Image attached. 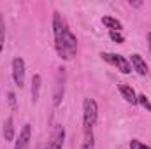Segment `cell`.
Returning a JSON list of instances; mask_svg holds the SVG:
<instances>
[{
	"label": "cell",
	"instance_id": "cell-1",
	"mask_svg": "<svg viewBox=\"0 0 151 149\" xmlns=\"http://www.w3.org/2000/svg\"><path fill=\"white\" fill-rule=\"evenodd\" d=\"M53 34H55V47L58 56L65 62L74 60L77 54V39L69 30L58 11L53 12Z\"/></svg>",
	"mask_w": 151,
	"mask_h": 149
},
{
	"label": "cell",
	"instance_id": "cell-2",
	"mask_svg": "<svg viewBox=\"0 0 151 149\" xmlns=\"http://www.w3.org/2000/svg\"><path fill=\"white\" fill-rule=\"evenodd\" d=\"M99 119V105L93 98H84L83 102V126H84V133L86 132H93V126Z\"/></svg>",
	"mask_w": 151,
	"mask_h": 149
},
{
	"label": "cell",
	"instance_id": "cell-3",
	"mask_svg": "<svg viewBox=\"0 0 151 149\" xmlns=\"http://www.w3.org/2000/svg\"><path fill=\"white\" fill-rule=\"evenodd\" d=\"M102 60H106L107 63H111L113 67H116L121 74H130L132 72V65L130 62L123 56V54H116V53H100Z\"/></svg>",
	"mask_w": 151,
	"mask_h": 149
},
{
	"label": "cell",
	"instance_id": "cell-4",
	"mask_svg": "<svg viewBox=\"0 0 151 149\" xmlns=\"http://www.w3.org/2000/svg\"><path fill=\"white\" fill-rule=\"evenodd\" d=\"M65 81H67L65 69L60 67L58 69V74H56V81H55V91H53V104L55 105H60L62 100H63V95H65Z\"/></svg>",
	"mask_w": 151,
	"mask_h": 149
},
{
	"label": "cell",
	"instance_id": "cell-5",
	"mask_svg": "<svg viewBox=\"0 0 151 149\" xmlns=\"http://www.w3.org/2000/svg\"><path fill=\"white\" fill-rule=\"evenodd\" d=\"M25 75H27V65H25V60L21 56H16L12 60V79H14V84L18 88H23L25 86Z\"/></svg>",
	"mask_w": 151,
	"mask_h": 149
},
{
	"label": "cell",
	"instance_id": "cell-6",
	"mask_svg": "<svg viewBox=\"0 0 151 149\" xmlns=\"http://www.w3.org/2000/svg\"><path fill=\"white\" fill-rule=\"evenodd\" d=\"M63 140H65V128L62 125H56L51 132V137L46 144L44 149H62L63 148Z\"/></svg>",
	"mask_w": 151,
	"mask_h": 149
},
{
	"label": "cell",
	"instance_id": "cell-7",
	"mask_svg": "<svg viewBox=\"0 0 151 149\" xmlns=\"http://www.w3.org/2000/svg\"><path fill=\"white\" fill-rule=\"evenodd\" d=\"M30 139H32V125L30 123H25L23 128L19 130V135L18 139L14 140V149H28L30 146Z\"/></svg>",
	"mask_w": 151,
	"mask_h": 149
},
{
	"label": "cell",
	"instance_id": "cell-8",
	"mask_svg": "<svg viewBox=\"0 0 151 149\" xmlns=\"http://www.w3.org/2000/svg\"><path fill=\"white\" fill-rule=\"evenodd\" d=\"M130 65H132V70H135L139 75H146L148 74V63H146V60L141 56V54H132L130 56Z\"/></svg>",
	"mask_w": 151,
	"mask_h": 149
},
{
	"label": "cell",
	"instance_id": "cell-9",
	"mask_svg": "<svg viewBox=\"0 0 151 149\" xmlns=\"http://www.w3.org/2000/svg\"><path fill=\"white\" fill-rule=\"evenodd\" d=\"M118 90H119L121 97L125 98V102H128V104H132V105L137 104V95H135V91H134L132 86H128V84H119Z\"/></svg>",
	"mask_w": 151,
	"mask_h": 149
},
{
	"label": "cell",
	"instance_id": "cell-10",
	"mask_svg": "<svg viewBox=\"0 0 151 149\" xmlns=\"http://www.w3.org/2000/svg\"><path fill=\"white\" fill-rule=\"evenodd\" d=\"M14 135H16V130H14V117L9 116L5 121H4V139L7 142H12L14 140Z\"/></svg>",
	"mask_w": 151,
	"mask_h": 149
},
{
	"label": "cell",
	"instance_id": "cell-11",
	"mask_svg": "<svg viewBox=\"0 0 151 149\" xmlns=\"http://www.w3.org/2000/svg\"><path fill=\"white\" fill-rule=\"evenodd\" d=\"M102 25L106 28H109V32H121V28H123L121 21H118L113 16H104L102 18Z\"/></svg>",
	"mask_w": 151,
	"mask_h": 149
},
{
	"label": "cell",
	"instance_id": "cell-12",
	"mask_svg": "<svg viewBox=\"0 0 151 149\" xmlns=\"http://www.w3.org/2000/svg\"><path fill=\"white\" fill-rule=\"evenodd\" d=\"M40 86H42V77H40V74H34V77H32V102L34 104L39 100Z\"/></svg>",
	"mask_w": 151,
	"mask_h": 149
},
{
	"label": "cell",
	"instance_id": "cell-13",
	"mask_svg": "<svg viewBox=\"0 0 151 149\" xmlns=\"http://www.w3.org/2000/svg\"><path fill=\"white\" fill-rule=\"evenodd\" d=\"M79 149H95V137H93V132H86L84 133V140L81 144Z\"/></svg>",
	"mask_w": 151,
	"mask_h": 149
},
{
	"label": "cell",
	"instance_id": "cell-14",
	"mask_svg": "<svg viewBox=\"0 0 151 149\" xmlns=\"http://www.w3.org/2000/svg\"><path fill=\"white\" fill-rule=\"evenodd\" d=\"M4 42H5V23H4V18H2V14H0V56H2Z\"/></svg>",
	"mask_w": 151,
	"mask_h": 149
},
{
	"label": "cell",
	"instance_id": "cell-15",
	"mask_svg": "<svg viewBox=\"0 0 151 149\" xmlns=\"http://www.w3.org/2000/svg\"><path fill=\"white\" fill-rule=\"evenodd\" d=\"M137 104H141L146 111L151 112V102H150V98H148L146 95H137Z\"/></svg>",
	"mask_w": 151,
	"mask_h": 149
},
{
	"label": "cell",
	"instance_id": "cell-16",
	"mask_svg": "<svg viewBox=\"0 0 151 149\" xmlns=\"http://www.w3.org/2000/svg\"><path fill=\"white\" fill-rule=\"evenodd\" d=\"M128 148L130 149H151V146L144 144V142H141V140H137V139H132L130 144H128Z\"/></svg>",
	"mask_w": 151,
	"mask_h": 149
},
{
	"label": "cell",
	"instance_id": "cell-17",
	"mask_svg": "<svg viewBox=\"0 0 151 149\" xmlns=\"http://www.w3.org/2000/svg\"><path fill=\"white\" fill-rule=\"evenodd\" d=\"M109 39L113 42H116V44H123L125 42V35L121 32H109Z\"/></svg>",
	"mask_w": 151,
	"mask_h": 149
},
{
	"label": "cell",
	"instance_id": "cell-18",
	"mask_svg": "<svg viewBox=\"0 0 151 149\" xmlns=\"http://www.w3.org/2000/svg\"><path fill=\"white\" fill-rule=\"evenodd\" d=\"M7 98H9L11 107H12V109H16V95H14V91H7Z\"/></svg>",
	"mask_w": 151,
	"mask_h": 149
},
{
	"label": "cell",
	"instance_id": "cell-19",
	"mask_svg": "<svg viewBox=\"0 0 151 149\" xmlns=\"http://www.w3.org/2000/svg\"><path fill=\"white\" fill-rule=\"evenodd\" d=\"M130 5H132V7H141L142 2H130Z\"/></svg>",
	"mask_w": 151,
	"mask_h": 149
},
{
	"label": "cell",
	"instance_id": "cell-20",
	"mask_svg": "<svg viewBox=\"0 0 151 149\" xmlns=\"http://www.w3.org/2000/svg\"><path fill=\"white\" fill-rule=\"evenodd\" d=\"M148 44H150V53H151V34L148 35Z\"/></svg>",
	"mask_w": 151,
	"mask_h": 149
}]
</instances>
